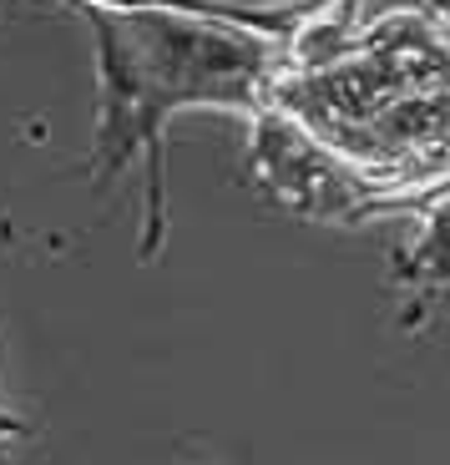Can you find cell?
<instances>
[{"label": "cell", "mask_w": 450, "mask_h": 465, "mask_svg": "<svg viewBox=\"0 0 450 465\" xmlns=\"http://www.w3.org/2000/svg\"><path fill=\"white\" fill-rule=\"evenodd\" d=\"M86 21L96 56V122L92 183H112L132 163L147 173L142 193V243L157 258L167 232V122L197 106L258 112L274 76V41L254 25L187 15L167 5H66Z\"/></svg>", "instance_id": "obj_1"}, {"label": "cell", "mask_w": 450, "mask_h": 465, "mask_svg": "<svg viewBox=\"0 0 450 465\" xmlns=\"http://www.w3.org/2000/svg\"><path fill=\"white\" fill-rule=\"evenodd\" d=\"M390 283L405 293V329H420L435 309H450V193L430 203L415 238L395 253Z\"/></svg>", "instance_id": "obj_2"}, {"label": "cell", "mask_w": 450, "mask_h": 465, "mask_svg": "<svg viewBox=\"0 0 450 465\" xmlns=\"http://www.w3.org/2000/svg\"><path fill=\"white\" fill-rule=\"evenodd\" d=\"M15 435H31V425H25V420H15L11 410L0 405V440H15Z\"/></svg>", "instance_id": "obj_3"}, {"label": "cell", "mask_w": 450, "mask_h": 465, "mask_svg": "<svg viewBox=\"0 0 450 465\" xmlns=\"http://www.w3.org/2000/svg\"><path fill=\"white\" fill-rule=\"evenodd\" d=\"M0 465H25V460H21V455H15V450H11V440H0Z\"/></svg>", "instance_id": "obj_4"}, {"label": "cell", "mask_w": 450, "mask_h": 465, "mask_svg": "<svg viewBox=\"0 0 450 465\" xmlns=\"http://www.w3.org/2000/svg\"><path fill=\"white\" fill-rule=\"evenodd\" d=\"M425 5H430V11H440V15L450 21V0H425Z\"/></svg>", "instance_id": "obj_5"}, {"label": "cell", "mask_w": 450, "mask_h": 465, "mask_svg": "<svg viewBox=\"0 0 450 465\" xmlns=\"http://www.w3.org/2000/svg\"><path fill=\"white\" fill-rule=\"evenodd\" d=\"M324 5H329V11H335V5H345V11H349V5H365V0H324Z\"/></svg>", "instance_id": "obj_6"}]
</instances>
